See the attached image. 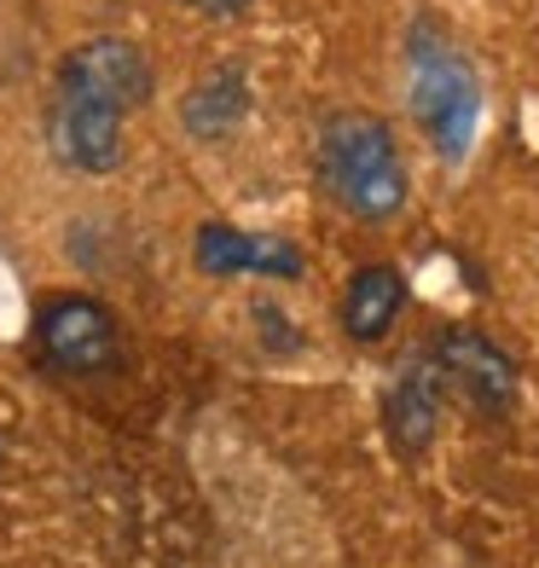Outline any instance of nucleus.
Masks as SVG:
<instances>
[{
    "mask_svg": "<svg viewBox=\"0 0 539 568\" xmlns=\"http://www.w3.org/2000/svg\"><path fill=\"white\" fill-rule=\"evenodd\" d=\"M145 99H151V64L134 41L116 36L82 41L59 64L53 116H47L53 158L82 174H111L122 163V122Z\"/></svg>",
    "mask_w": 539,
    "mask_h": 568,
    "instance_id": "f257e3e1",
    "label": "nucleus"
},
{
    "mask_svg": "<svg viewBox=\"0 0 539 568\" xmlns=\"http://www.w3.org/2000/svg\"><path fill=\"white\" fill-rule=\"evenodd\" d=\"M319 186L354 221H389L406 203V163L395 134L366 111H337L319 128Z\"/></svg>",
    "mask_w": 539,
    "mask_h": 568,
    "instance_id": "f03ea898",
    "label": "nucleus"
},
{
    "mask_svg": "<svg viewBox=\"0 0 539 568\" xmlns=\"http://www.w3.org/2000/svg\"><path fill=\"white\" fill-rule=\"evenodd\" d=\"M406 64H413V111L424 122V134L435 140L441 158H465L481 122V82L470 59L435 30V23H418L413 41H406Z\"/></svg>",
    "mask_w": 539,
    "mask_h": 568,
    "instance_id": "7ed1b4c3",
    "label": "nucleus"
},
{
    "mask_svg": "<svg viewBox=\"0 0 539 568\" xmlns=\"http://www.w3.org/2000/svg\"><path fill=\"white\" fill-rule=\"evenodd\" d=\"M35 348L53 372L93 377V372L116 366L122 337H116V320L105 314V302H93L82 291H64V296H47L35 307Z\"/></svg>",
    "mask_w": 539,
    "mask_h": 568,
    "instance_id": "20e7f679",
    "label": "nucleus"
},
{
    "mask_svg": "<svg viewBox=\"0 0 539 568\" xmlns=\"http://www.w3.org/2000/svg\"><path fill=\"white\" fill-rule=\"evenodd\" d=\"M429 377L435 389L452 395L458 406L481 412V418H499V412H510V400H517V366H510V354L481 337V331H447V337L429 343Z\"/></svg>",
    "mask_w": 539,
    "mask_h": 568,
    "instance_id": "39448f33",
    "label": "nucleus"
},
{
    "mask_svg": "<svg viewBox=\"0 0 539 568\" xmlns=\"http://www.w3.org/2000/svg\"><path fill=\"white\" fill-rule=\"evenodd\" d=\"M197 267L203 273H255V278H302V250L291 239H267V232H238V226H203L197 232Z\"/></svg>",
    "mask_w": 539,
    "mask_h": 568,
    "instance_id": "423d86ee",
    "label": "nucleus"
},
{
    "mask_svg": "<svg viewBox=\"0 0 539 568\" xmlns=\"http://www.w3.org/2000/svg\"><path fill=\"white\" fill-rule=\"evenodd\" d=\"M406 307V284L395 267H359L343 291V331L354 343H383Z\"/></svg>",
    "mask_w": 539,
    "mask_h": 568,
    "instance_id": "0eeeda50",
    "label": "nucleus"
},
{
    "mask_svg": "<svg viewBox=\"0 0 539 568\" xmlns=\"http://www.w3.org/2000/svg\"><path fill=\"white\" fill-rule=\"evenodd\" d=\"M383 424H389V442L400 453H413V458L435 442V424H441V389H435L424 359L395 383L389 395H383Z\"/></svg>",
    "mask_w": 539,
    "mask_h": 568,
    "instance_id": "6e6552de",
    "label": "nucleus"
},
{
    "mask_svg": "<svg viewBox=\"0 0 539 568\" xmlns=\"http://www.w3.org/2000/svg\"><path fill=\"white\" fill-rule=\"evenodd\" d=\"M244 105H250V93H244L238 64H221L210 82L186 93V128L197 140H221V134H233V128H238Z\"/></svg>",
    "mask_w": 539,
    "mask_h": 568,
    "instance_id": "1a4fd4ad",
    "label": "nucleus"
},
{
    "mask_svg": "<svg viewBox=\"0 0 539 568\" xmlns=\"http://www.w3.org/2000/svg\"><path fill=\"white\" fill-rule=\"evenodd\" d=\"M186 7L210 12V18H233V12H244V7H250V0H186Z\"/></svg>",
    "mask_w": 539,
    "mask_h": 568,
    "instance_id": "9d476101",
    "label": "nucleus"
}]
</instances>
